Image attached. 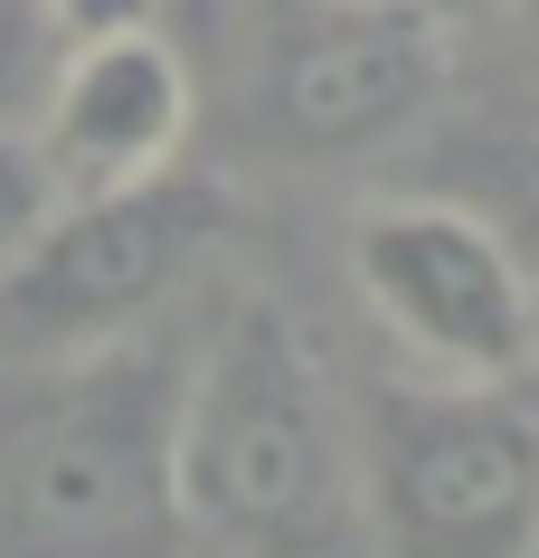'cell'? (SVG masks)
Returning a JSON list of instances; mask_svg holds the SVG:
<instances>
[{"instance_id":"1","label":"cell","mask_w":539,"mask_h":558,"mask_svg":"<svg viewBox=\"0 0 539 558\" xmlns=\"http://www.w3.org/2000/svg\"><path fill=\"white\" fill-rule=\"evenodd\" d=\"M171 501L189 558H359L351 408L284 303H237L180 360Z\"/></svg>"},{"instance_id":"2","label":"cell","mask_w":539,"mask_h":558,"mask_svg":"<svg viewBox=\"0 0 539 558\" xmlns=\"http://www.w3.org/2000/svg\"><path fill=\"white\" fill-rule=\"evenodd\" d=\"M180 360L143 331L0 379V558H189L171 501Z\"/></svg>"},{"instance_id":"3","label":"cell","mask_w":539,"mask_h":558,"mask_svg":"<svg viewBox=\"0 0 539 558\" xmlns=\"http://www.w3.org/2000/svg\"><path fill=\"white\" fill-rule=\"evenodd\" d=\"M359 558H539V408L502 379H389L351 416Z\"/></svg>"},{"instance_id":"4","label":"cell","mask_w":539,"mask_h":558,"mask_svg":"<svg viewBox=\"0 0 539 558\" xmlns=\"http://www.w3.org/2000/svg\"><path fill=\"white\" fill-rule=\"evenodd\" d=\"M351 284L417 379H530L539 265L454 199H379L351 218Z\"/></svg>"},{"instance_id":"5","label":"cell","mask_w":539,"mask_h":558,"mask_svg":"<svg viewBox=\"0 0 539 558\" xmlns=\"http://www.w3.org/2000/svg\"><path fill=\"white\" fill-rule=\"evenodd\" d=\"M218 228H228V199L199 171L58 199L38 218V236L10 256V275H0V331H20L29 351L123 341L209 265Z\"/></svg>"},{"instance_id":"6","label":"cell","mask_w":539,"mask_h":558,"mask_svg":"<svg viewBox=\"0 0 539 558\" xmlns=\"http://www.w3.org/2000/svg\"><path fill=\"white\" fill-rule=\"evenodd\" d=\"M445 95V10L426 0H266L246 105L274 151L351 161L417 133Z\"/></svg>"},{"instance_id":"7","label":"cell","mask_w":539,"mask_h":558,"mask_svg":"<svg viewBox=\"0 0 539 558\" xmlns=\"http://www.w3.org/2000/svg\"><path fill=\"white\" fill-rule=\"evenodd\" d=\"M189 123H199L189 58L161 38V20H143V29L66 38L58 66L38 76L20 133H29L58 199H95V190H133V180L180 171Z\"/></svg>"},{"instance_id":"8","label":"cell","mask_w":539,"mask_h":558,"mask_svg":"<svg viewBox=\"0 0 539 558\" xmlns=\"http://www.w3.org/2000/svg\"><path fill=\"white\" fill-rule=\"evenodd\" d=\"M58 20H48V0H0V114H29L38 76L58 66Z\"/></svg>"},{"instance_id":"9","label":"cell","mask_w":539,"mask_h":558,"mask_svg":"<svg viewBox=\"0 0 539 558\" xmlns=\"http://www.w3.org/2000/svg\"><path fill=\"white\" fill-rule=\"evenodd\" d=\"M48 208H58V190H48V171H38L29 133H20V114H0V275H10V256L38 236Z\"/></svg>"},{"instance_id":"10","label":"cell","mask_w":539,"mask_h":558,"mask_svg":"<svg viewBox=\"0 0 539 558\" xmlns=\"http://www.w3.org/2000/svg\"><path fill=\"white\" fill-rule=\"evenodd\" d=\"M171 0H48V20H58V38H95V29H143V20H161Z\"/></svg>"},{"instance_id":"11","label":"cell","mask_w":539,"mask_h":558,"mask_svg":"<svg viewBox=\"0 0 539 558\" xmlns=\"http://www.w3.org/2000/svg\"><path fill=\"white\" fill-rule=\"evenodd\" d=\"M511 20H520V38H530V58H539V0H502Z\"/></svg>"},{"instance_id":"12","label":"cell","mask_w":539,"mask_h":558,"mask_svg":"<svg viewBox=\"0 0 539 558\" xmlns=\"http://www.w3.org/2000/svg\"><path fill=\"white\" fill-rule=\"evenodd\" d=\"M426 10H445V20H464V10H502V0H426Z\"/></svg>"}]
</instances>
